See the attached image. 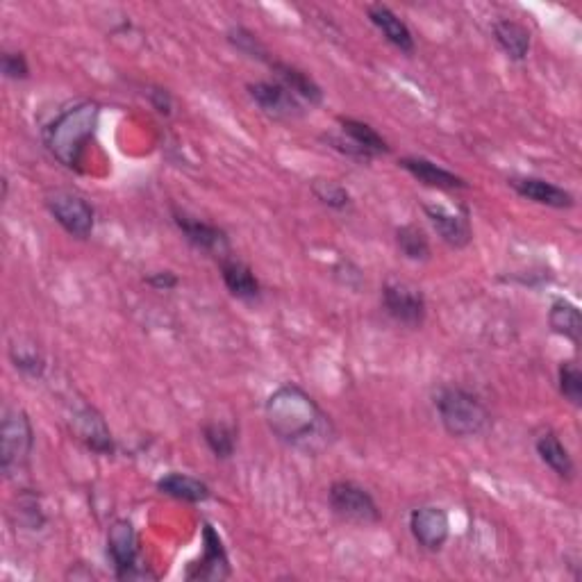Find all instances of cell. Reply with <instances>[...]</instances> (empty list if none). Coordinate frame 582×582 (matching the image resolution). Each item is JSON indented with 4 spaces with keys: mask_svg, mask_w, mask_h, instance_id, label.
I'll list each match as a JSON object with an SVG mask.
<instances>
[{
    "mask_svg": "<svg viewBox=\"0 0 582 582\" xmlns=\"http://www.w3.org/2000/svg\"><path fill=\"white\" fill-rule=\"evenodd\" d=\"M266 423L280 442L307 453H321L332 442L330 417L310 394L296 385H282L266 401Z\"/></svg>",
    "mask_w": 582,
    "mask_h": 582,
    "instance_id": "cell-1",
    "label": "cell"
},
{
    "mask_svg": "<svg viewBox=\"0 0 582 582\" xmlns=\"http://www.w3.org/2000/svg\"><path fill=\"white\" fill-rule=\"evenodd\" d=\"M98 119H101V107L91 101L66 107L44 132L46 148L66 169H78L89 141L96 135Z\"/></svg>",
    "mask_w": 582,
    "mask_h": 582,
    "instance_id": "cell-2",
    "label": "cell"
},
{
    "mask_svg": "<svg viewBox=\"0 0 582 582\" xmlns=\"http://www.w3.org/2000/svg\"><path fill=\"white\" fill-rule=\"evenodd\" d=\"M435 407L448 435L457 439L476 437L489 428L487 407L476 394L462 387H442L435 394Z\"/></svg>",
    "mask_w": 582,
    "mask_h": 582,
    "instance_id": "cell-3",
    "label": "cell"
},
{
    "mask_svg": "<svg viewBox=\"0 0 582 582\" xmlns=\"http://www.w3.org/2000/svg\"><path fill=\"white\" fill-rule=\"evenodd\" d=\"M32 448H35V430L28 414L19 407H7L0 423V469L7 478H19L28 469Z\"/></svg>",
    "mask_w": 582,
    "mask_h": 582,
    "instance_id": "cell-4",
    "label": "cell"
},
{
    "mask_svg": "<svg viewBox=\"0 0 582 582\" xmlns=\"http://www.w3.org/2000/svg\"><path fill=\"white\" fill-rule=\"evenodd\" d=\"M107 555L114 564L119 580H144L155 578L144 564L139 562V539L130 521H114L107 530Z\"/></svg>",
    "mask_w": 582,
    "mask_h": 582,
    "instance_id": "cell-5",
    "label": "cell"
},
{
    "mask_svg": "<svg viewBox=\"0 0 582 582\" xmlns=\"http://www.w3.org/2000/svg\"><path fill=\"white\" fill-rule=\"evenodd\" d=\"M328 501L332 512L339 519L348 523H357V526H373L380 521L378 503L373 501V496L367 489L357 485L351 480H337L330 485Z\"/></svg>",
    "mask_w": 582,
    "mask_h": 582,
    "instance_id": "cell-6",
    "label": "cell"
},
{
    "mask_svg": "<svg viewBox=\"0 0 582 582\" xmlns=\"http://www.w3.org/2000/svg\"><path fill=\"white\" fill-rule=\"evenodd\" d=\"M46 207L53 219L76 239H87L94 232L96 214L94 207L76 191L55 189L46 196Z\"/></svg>",
    "mask_w": 582,
    "mask_h": 582,
    "instance_id": "cell-7",
    "label": "cell"
},
{
    "mask_svg": "<svg viewBox=\"0 0 582 582\" xmlns=\"http://www.w3.org/2000/svg\"><path fill=\"white\" fill-rule=\"evenodd\" d=\"M382 307L396 323L407 328H419L426 321V298H423L421 289H414L405 282H385Z\"/></svg>",
    "mask_w": 582,
    "mask_h": 582,
    "instance_id": "cell-8",
    "label": "cell"
},
{
    "mask_svg": "<svg viewBox=\"0 0 582 582\" xmlns=\"http://www.w3.org/2000/svg\"><path fill=\"white\" fill-rule=\"evenodd\" d=\"M410 532L421 548H426L430 553L442 551L444 544L451 535V521L448 514L437 505H423L417 507L410 514Z\"/></svg>",
    "mask_w": 582,
    "mask_h": 582,
    "instance_id": "cell-9",
    "label": "cell"
},
{
    "mask_svg": "<svg viewBox=\"0 0 582 582\" xmlns=\"http://www.w3.org/2000/svg\"><path fill=\"white\" fill-rule=\"evenodd\" d=\"M187 580H226L232 576L230 560L223 546V539L210 523L203 526V557L198 562H191L187 569Z\"/></svg>",
    "mask_w": 582,
    "mask_h": 582,
    "instance_id": "cell-10",
    "label": "cell"
},
{
    "mask_svg": "<svg viewBox=\"0 0 582 582\" xmlns=\"http://www.w3.org/2000/svg\"><path fill=\"white\" fill-rule=\"evenodd\" d=\"M248 94H251L255 105L271 119L291 121L303 116V105L280 82H253V85H248Z\"/></svg>",
    "mask_w": 582,
    "mask_h": 582,
    "instance_id": "cell-11",
    "label": "cell"
},
{
    "mask_svg": "<svg viewBox=\"0 0 582 582\" xmlns=\"http://www.w3.org/2000/svg\"><path fill=\"white\" fill-rule=\"evenodd\" d=\"M173 221H176L178 230L182 232V235H185L189 244L198 248V251L210 253L214 257H219V260L228 257L230 241H228L226 232H223L221 228L212 226V223L198 221V219H194V216H187L182 212H173Z\"/></svg>",
    "mask_w": 582,
    "mask_h": 582,
    "instance_id": "cell-12",
    "label": "cell"
},
{
    "mask_svg": "<svg viewBox=\"0 0 582 582\" xmlns=\"http://www.w3.org/2000/svg\"><path fill=\"white\" fill-rule=\"evenodd\" d=\"M423 212H426L432 228L437 230V235L442 237V241H446L448 246L467 248L471 244L473 232L467 214L451 212L442 205H423Z\"/></svg>",
    "mask_w": 582,
    "mask_h": 582,
    "instance_id": "cell-13",
    "label": "cell"
},
{
    "mask_svg": "<svg viewBox=\"0 0 582 582\" xmlns=\"http://www.w3.org/2000/svg\"><path fill=\"white\" fill-rule=\"evenodd\" d=\"M510 187L517 191L519 196L528 198L532 203L555 207V210H569V207L576 205L573 196L567 189L553 185V182L542 180V178H512Z\"/></svg>",
    "mask_w": 582,
    "mask_h": 582,
    "instance_id": "cell-14",
    "label": "cell"
},
{
    "mask_svg": "<svg viewBox=\"0 0 582 582\" xmlns=\"http://www.w3.org/2000/svg\"><path fill=\"white\" fill-rule=\"evenodd\" d=\"M403 169L410 173V176L417 178L419 182H423L426 187H435V189H467V180L455 176L453 171L444 169V166H439L435 162L426 160V157H403L401 162Z\"/></svg>",
    "mask_w": 582,
    "mask_h": 582,
    "instance_id": "cell-15",
    "label": "cell"
},
{
    "mask_svg": "<svg viewBox=\"0 0 582 582\" xmlns=\"http://www.w3.org/2000/svg\"><path fill=\"white\" fill-rule=\"evenodd\" d=\"M221 278L226 282L230 294L239 298V301H257L262 294V285L255 278L251 266L230 255L221 260Z\"/></svg>",
    "mask_w": 582,
    "mask_h": 582,
    "instance_id": "cell-16",
    "label": "cell"
},
{
    "mask_svg": "<svg viewBox=\"0 0 582 582\" xmlns=\"http://www.w3.org/2000/svg\"><path fill=\"white\" fill-rule=\"evenodd\" d=\"M73 428H76L78 437L91 448V451L101 455H110L114 451L110 430H107L103 417L94 410V407H82L80 412H76V417H73Z\"/></svg>",
    "mask_w": 582,
    "mask_h": 582,
    "instance_id": "cell-17",
    "label": "cell"
},
{
    "mask_svg": "<svg viewBox=\"0 0 582 582\" xmlns=\"http://www.w3.org/2000/svg\"><path fill=\"white\" fill-rule=\"evenodd\" d=\"M367 14L373 26L380 30V35L385 37L389 44L396 46L401 53H414V37L410 28H407L387 5H369Z\"/></svg>",
    "mask_w": 582,
    "mask_h": 582,
    "instance_id": "cell-18",
    "label": "cell"
},
{
    "mask_svg": "<svg viewBox=\"0 0 582 582\" xmlns=\"http://www.w3.org/2000/svg\"><path fill=\"white\" fill-rule=\"evenodd\" d=\"M269 66L273 69V73L278 76L280 85H285L296 98H303V101H307L310 105L323 103L321 87L310 76H307L305 71L296 69V66H291V64L278 62V60H271Z\"/></svg>",
    "mask_w": 582,
    "mask_h": 582,
    "instance_id": "cell-19",
    "label": "cell"
},
{
    "mask_svg": "<svg viewBox=\"0 0 582 582\" xmlns=\"http://www.w3.org/2000/svg\"><path fill=\"white\" fill-rule=\"evenodd\" d=\"M535 448H537V455L542 457V462L553 473H557V476L564 480L573 478V473H576V464H573L569 451L564 448V444L560 442V437H557L555 432L551 430L542 432V435L537 437Z\"/></svg>",
    "mask_w": 582,
    "mask_h": 582,
    "instance_id": "cell-20",
    "label": "cell"
},
{
    "mask_svg": "<svg viewBox=\"0 0 582 582\" xmlns=\"http://www.w3.org/2000/svg\"><path fill=\"white\" fill-rule=\"evenodd\" d=\"M157 492L187 503H205L212 496L205 482L191 478L187 473H166L164 478L157 480Z\"/></svg>",
    "mask_w": 582,
    "mask_h": 582,
    "instance_id": "cell-21",
    "label": "cell"
},
{
    "mask_svg": "<svg viewBox=\"0 0 582 582\" xmlns=\"http://www.w3.org/2000/svg\"><path fill=\"white\" fill-rule=\"evenodd\" d=\"M494 37L498 46L503 48L510 60H526L530 53V32L526 26H521L517 21H498L494 26Z\"/></svg>",
    "mask_w": 582,
    "mask_h": 582,
    "instance_id": "cell-22",
    "label": "cell"
},
{
    "mask_svg": "<svg viewBox=\"0 0 582 582\" xmlns=\"http://www.w3.org/2000/svg\"><path fill=\"white\" fill-rule=\"evenodd\" d=\"M548 323H551V330L555 335L567 337L569 342L580 344L582 337V317L580 310L567 298H557L551 305V312H548Z\"/></svg>",
    "mask_w": 582,
    "mask_h": 582,
    "instance_id": "cell-23",
    "label": "cell"
},
{
    "mask_svg": "<svg viewBox=\"0 0 582 582\" xmlns=\"http://www.w3.org/2000/svg\"><path fill=\"white\" fill-rule=\"evenodd\" d=\"M339 126H342V132L348 139L355 141V144L360 146L362 151H367L371 157L389 153L387 141L382 139L371 126H367V123H362L357 119H346V116H339Z\"/></svg>",
    "mask_w": 582,
    "mask_h": 582,
    "instance_id": "cell-24",
    "label": "cell"
},
{
    "mask_svg": "<svg viewBox=\"0 0 582 582\" xmlns=\"http://www.w3.org/2000/svg\"><path fill=\"white\" fill-rule=\"evenodd\" d=\"M396 246L412 262L430 260V241L419 226H401L396 230Z\"/></svg>",
    "mask_w": 582,
    "mask_h": 582,
    "instance_id": "cell-25",
    "label": "cell"
},
{
    "mask_svg": "<svg viewBox=\"0 0 582 582\" xmlns=\"http://www.w3.org/2000/svg\"><path fill=\"white\" fill-rule=\"evenodd\" d=\"M205 444L219 460H230L237 448V430L226 423H207L203 428Z\"/></svg>",
    "mask_w": 582,
    "mask_h": 582,
    "instance_id": "cell-26",
    "label": "cell"
},
{
    "mask_svg": "<svg viewBox=\"0 0 582 582\" xmlns=\"http://www.w3.org/2000/svg\"><path fill=\"white\" fill-rule=\"evenodd\" d=\"M10 360L14 362L16 369L28 373V376H32V378H39L46 369L44 355L39 353L37 344L23 342V339H19V342H14L10 346Z\"/></svg>",
    "mask_w": 582,
    "mask_h": 582,
    "instance_id": "cell-27",
    "label": "cell"
},
{
    "mask_svg": "<svg viewBox=\"0 0 582 582\" xmlns=\"http://www.w3.org/2000/svg\"><path fill=\"white\" fill-rule=\"evenodd\" d=\"M312 194L319 198V201L323 205H328L332 207V210H337V212H346V210H351V194L342 187V185H337V182H332V180H317L312 185Z\"/></svg>",
    "mask_w": 582,
    "mask_h": 582,
    "instance_id": "cell-28",
    "label": "cell"
},
{
    "mask_svg": "<svg viewBox=\"0 0 582 582\" xmlns=\"http://www.w3.org/2000/svg\"><path fill=\"white\" fill-rule=\"evenodd\" d=\"M557 380H560V394L567 398L573 407L582 405V371L578 362H562L560 371H557Z\"/></svg>",
    "mask_w": 582,
    "mask_h": 582,
    "instance_id": "cell-29",
    "label": "cell"
},
{
    "mask_svg": "<svg viewBox=\"0 0 582 582\" xmlns=\"http://www.w3.org/2000/svg\"><path fill=\"white\" fill-rule=\"evenodd\" d=\"M228 41L232 46L237 48L241 55L251 57V60H260V62H271L269 60V51H266V46L262 44L260 39H257L253 32H248L244 28H232L228 32Z\"/></svg>",
    "mask_w": 582,
    "mask_h": 582,
    "instance_id": "cell-30",
    "label": "cell"
},
{
    "mask_svg": "<svg viewBox=\"0 0 582 582\" xmlns=\"http://www.w3.org/2000/svg\"><path fill=\"white\" fill-rule=\"evenodd\" d=\"M0 69L7 80H28L30 78V66L23 53H3L0 60Z\"/></svg>",
    "mask_w": 582,
    "mask_h": 582,
    "instance_id": "cell-31",
    "label": "cell"
},
{
    "mask_svg": "<svg viewBox=\"0 0 582 582\" xmlns=\"http://www.w3.org/2000/svg\"><path fill=\"white\" fill-rule=\"evenodd\" d=\"M323 141H326V144H330L332 148H335V151L344 153V155H348V157H353V160H360V162H369V160H373V157H371L367 151H362V148L357 146L355 141L348 139L346 135H344V137H342V135H323Z\"/></svg>",
    "mask_w": 582,
    "mask_h": 582,
    "instance_id": "cell-32",
    "label": "cell"
},
{
    "mask_svg": "<svg viewBox=\"0 0 582 582\" xmlns=\"http://www.w3.org/2000/svg\"><path fill=\"white\" fill-rule=\"evenodd\" d=\"M146 285H151L153 289H160V291H169L173 287H178V278L173 276L171 271H157L153 276L146 278Z\"/></svg>",
    "mask_w": 582,
    "mask_h": 582,
    "instance_id": "cell-33",
    "label": "cell"
},
{
    "mask_svg": "<svg viewBox=\"0 0 582 582\" xmlns=\"http://www.w3.org/2000/svg\"><path fill=\"white\" fill-rule=\"evenodd\" d=\"M148 96H151V103H153V107H155L157 112L164 114V116H169V114H171L173 103H171L169 91H166V89H153Z\"/></svg>",
    "mask_w": 582,
    "mask_h": 582,
    "instance_id": "cell-34",
    "label": "cell"
}]
</instances>
